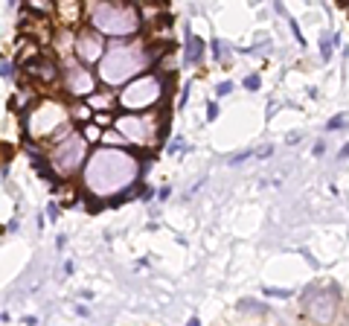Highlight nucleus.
Here are the masks:
<instances>
[{
	"label": "nucleus",
	"mask_w": 349,
	"mask_h": 326,
	"mask_svg": "<svg viewBox=\"0 0 349 326\" xmlns=\"http://www.w3.org/2000/svg\"><path fill=\"white\" fill-rule=\"evenodd\" d=\"M149 169V157L134 146H93L82 172L79 187L82 195L105 201V207H116L134 195H143V175Z\"/></svg>",
	"instance_id": "obj_1"
},
{
	"label": "nucleus",
	"mask_w": 349,
	"mask_h": 326,
	"mask_svg": "<svg viewBox=\"0 0 349 326\" xmlns=\"http://www.w3.org/2000/svg\"><path fill=\"white\" fill-rule=\"evenodd\" d=\"M172 44H163V41H143V38H108V50L105 55L99 58V64L93 67L96 70V79L99 85L105 87H122L125 82H131L134 76L146 73L154 67V61L169 52Z\"/></svg>",
	"instance_id": "obj_2"
},
{
	"label": "nucleus",
	"mask_w": 349,
	"mask_h": 326,
	"mask_svg": "<svg viewBox=\"0 0 349 326\" xmlns=\"http://www.w3.org/2000/svg\"><path fill=\"white\" fill-rule=\"evenodd\" d=\"M20 128L26 140H35L44 149L64 140L76 128V122L70 120V102L52 93H41V99L20 114Z\"/></svg>",
	"instance_id": "obj_3"
},
{
	"label": "nucleus",
	"mask_w": 349,
	"mask_h": 326,
	"mask_svg": "<svg viewBox=\"0 0 349 326\" xmlns=\"http://www.w3.org/2000/svg\"><path fill=\"white\" fill-rule=\"evenodd\" d=\"M172 87H175V76H163L151 67V70L134 76L131 82H125L122 87H116V108L119 111H134V114L154 111L169 99Z\"/></svg>",
	"instance_id": "obj_4"
},
{
	"label": "nucleus",
	"mask_w": 349,
	"mask_h": 326,
	"mask_svg": "<svg viewBox=\"0 0 349 326\" xmlns=\"http://www.w3.org/2000/svg\"><path fill=\"white\" fill-rule=\"evenodd\" d=\"M87 23L105 38H134L143 32L140 6L134 0H93Z\"/></svg>",
	"instance_id": "obj_5"
},
{
	"label": "nucleus",
	"mask_w": 349,
	"mask_h": 326,
	"mask_svg": "<svg viewBox=\"0 0 349 326\" xmlns=\"http://www.w3.org/2000/svg\"><path fill=\"white\" fill-rule=\"evenodd\" d=\"M114 128L122 131V137L128 140V146L149 152L154 146H160L169 137V111L166 108H154V111H122L114 120Z\"/></svg>",
	"instance_id": "obj_6"
},
{
	"label": "nucleus",
	"mask_w": 349,
	"mask_h": 326,
	"mask_svg": "<svg viewBox=\"0 0 349 326\" xmlns=\"http://www.w3.org/2000/svg\"><path fill=\"white\" fill-rule=\"evenodd\" d=\"M90 154V143L82 137L79 128H73L64 140L47 146V166L55 178H76Z\"/></svg>",
	"instance_id": "obj_7"
},
{
	"label": "nucleus",
	"mask_w": 349,
	"mask_h": 326,
	"mask_svg": "<svg viewBox=\"0 0 349 326\" xmlns=\"http://www.w3.org/2000/svg\"><path fill=\"white\" fill-rule=\"evenodd\" d=\"M99 87V79H96V70L82 64L76 55L64 58L61 61V82H58V93L64 99H84L90 96L93 90Z\"/></svg>",
	"instance_id": "obj_8"
},
{
	"label": "nucleus",
	"mask_w": 349,
	"mask_h": 326,
	"mask_svg": "<svg viewBox=\"0 0 349 326\" xmlns=\"http://www.w3.org/2000/svg\"><path fill=\"white\" fill-rule=\"evenodd\" d=\"M20 73L32 85H38L41 93H52V90H58V82H61V61L50 50H44L41 55H35L32 61H26L20 67Z\"/></svg>",
	"instance_id": "obj_9"
},
{
	"label": "nucleus",
	"mask_w": 349,
	"mask_h": 326,
	"mask_svg": "<svg viewBox=\"0 0 349 326\" xmlns=\"http://www.w3.org/2000/svg\"><path fill=\"white\" fill-rule=\"evenodd\" d=\"M105 50H108V38H105L99 29H93L90 23H82V26L76 29V38H73V55H76L82 64L96 67L99 58L105 55Z\"/></svg>",
	"instance_id": "obj_10"
},
{
	"label": "nucleus",
	"mask_w": 349,
	"mask_h": 326,
	"mask_svg": "<svg viewBox=\"0 0 349 326\" xmlns=\"http://www.w3.org/2000/svg\"><path fill=\"white\" fill-rule=\"evenodd\" d=\"M55 9H52V20L58 26H67V29H79L82 26V17H84V6L82 0H52Z\"/></svg>",
	"instance_id": "obj_11"
},
{
	"label": "nucleus",
	"mask_w": 349,
	"mask_h": 326,
	"mask_svg": "<svg viewBox=\"0 0 349 326\" xmlns=\"http://www.w3.org/2000/svg\"><path fill=\"white\" fill-rule=\"evenodd\" d=\"M87 99V105L93 108V111H114L116 108V90L114 87H96L90 96H84Z\"/></svg>",
	"instance_id": "obj_12"
},
{
	"label": "nucleus",
	"mask_w": 349,
	"mask_h": 326,
	"mask_svg": "<svg viewBox=\"0 0 349 326\" xmlns=\"http://www.w3.org/2000/svg\"><path fill=\"white\" fill-rule=\"evenodd\" d=\"M183 47H186L183 61H186L189 67H192V64H201V58H204V52H207V44H204V41H201V38H198L189 26H186V44H183Z\"/></svg>",
	"instance_id": "obj_13"
},
{
	"label": "nucleus",
	"mask_w": 349,
	"mask_h": 326,
	"mask_svg": "<svg viewBox=\"0 0 349 326\" xmlns=\"http://www.w3.org/2000/svg\"><path fill=\"white\" fill-rule=\"evenodd\" d=\"M67 102H70V120L76 122V128L93 120V108L87 105V99H67Z\"/></svg>",
	"instance_id": "obj_14"
},
{
	"label": "nucleus",
	"mask_w": 349,
	"mask_h": 326,
	"mask_svg": "<svg viewBox=\"0 0 349 326\" xmlns=\"http://www.w3.org/2000/svg\"><path fill=\"white\" fill-rule=\"evenodd\" d=\"M79 131H82V137H84V140L90 143V149H93V146H99V143H102V131H105V128H102L99 122H93V120H90V122L79 125Z\"/></svg>",
	"instance_id": "obj_15"
},
{
	"label": "nucleus",
	"mask_w": 349,
	"mask_h": 326,
	"mask_svg": "<svg viewBox=\"0 0 349 326\" xmlns=\"http://www.w3.org/2000/svg\"><path fill=\"white\" fill-rule=\"evenodd\" d=\"M102 143H105V146H128V140L122 137V131H119V128H114V125L102 131Z\"/></svg>",
	"instance_id": "obj_16"
},
{
	"label": "nucleus",
	"mask_w": 349,
	"mask_h": 326,
	"mask_svg": "<svg viewBox=\"0 0 349 326\" xmlns=\"http://www.w3.org/2000/svg\"><path fill=\"white\" fill-rule=\"evenodd\" d=\"M332 50H335V32L320 38V58H323V61H332Z\"/></svg>",
	"instance_id": "obj_17"
},
{
	"label": "nucleus",
	"mask_w": 349,
	"mask_h": 326,
	"mask_svg": "<svg viewBox=\"0 0 349 326\" xmlns=\"http://www.w3.org/2000/svg\"><path fill=\"white\" fill-rule=\"evenodd\" d=\"M210 50H213V58H216V61H221V58L227 61V55H230V50L224 47L221 38H213V41H210Z\"/></svg>",
	"instance_id": "obj_18"
},
{
	"label": "nucleus",
	"mask_w": 349,
	"mask_h": 326,
	"mask_svg": "<svg viewBox=\"0 0 349 326\" xmlns=\"http://www.w3.org/2000/svg\"><path fill=\"white\" fill-rule=\"evenodd\" d=\"M116 120V111H93V122H99L102 128H111Z\"/></svg>",
	"instance_id": "obj_19"
},
{
	"label": "nucleus",
	"mask_w": 349,
	"mask_h": 326,
	"mask_svg": "<svg viewBox=\"0 0 349 326\" xmlns=\"http://www.w3.org/2000/svg\"><path fill=\"white\" fill-rule=\"evenodd\" d=\"M259 87H262V76H259V73L245 76V90H259Z\"/></svg>",
	"instance_id": "obj_20"
},
{
	"label": "nucleus",
	"mask_w": 349,
	"mask_h": 326,
	"mask_svg": "<svg viewBox=\"0 0 349 326\" xmlns=\"http://www.w3.org/2000/svg\"><path fill=\"white\" fill-rule=\"evenodd\" d=\"M15 67H17L15 61H9V58H0V76H3V79L15 76Z\"/></svg>",
	"instance_id": "obj_21"
},
{
	"label": "nucleus",
	"mask_w": 349,
	"mask_h": 326,
	"mask_svg": "<svg viewBox=\"0 0 349 326\" xmlns=\"http://www.w3.org/2000/svg\"><path fill=\"white\" fill-rule=\"evenodd\" d=\"M288 26H291V32H294V38H297V44H300V47H306V38H303V32H300V23H297L294 17H288Z\"/></svg>",
	"instance_id": "obj_22"
},
{
	"label": "nucleus",
	"mask_w": 349,
	"mask_h": 326,
	"mask_svg": "<svg viewBox=\"0 0 349 326\" xmlns=\"http://www.w3.org/2000/svg\"><path fill=\"white\" fill-rule=\"evenodd\" d=\"M347 125V117H332L329 122H326V131H338V128H344Z\"/></svg>",
	"instance_id": "obj_23"
},
{
	"label": "nucleus",
	"mask_w": 349,
	"mask_h": 326,
	"mask_svg": "<svg viewBox=\"0 0 349 326\" xmlns=\"http://www.w3.org/2000/svg\"><path fill=\"white\" fill-rule=\"evenodd\" d=\"M58 216H61V207H58L55 201H50V204H47V219H50V222H58Z\"/></svg>",
	"instance_id": "obj_24"
},
{
	"label": "nucleus",
	"mask_w": 349,
	"mask_h": 326,
	"mask_svg": "<svg viewBox=\"0 0 349 326\" xmlns=\"http://www.w3.org/2000/svg\"><path fill=\"white\" fill-rule=\"evenodd\" d=\"M230 93H233V82H221V85L216 87V96H218V99H221V96H230Z\"/></svg>",
	"instance_id": "obj_25"
},
{
	"label": "nucleus",
	"mask_w": 349,
	"mask_h": 326,
	"mask_svg": "<svg viewBox=\"0 0 349 326\" xmlns=\"http://www.w3.org/2000/svg\"><path fill=\"white\" fill-rule=\"evenodd\" d=\"M239 309H242V312H265L259 303H250V300H242V303H239Z\"/></svg>",
	"instance_id": "obj_26"
},
{
	"label": "nucleus",
	"mask_w": 349,
	"mask_h": 326,
	"mask_svg": "<svg viewBox=\"0 0 349 326\" xmlns=\"http://www.w3.org/2000/svg\"><path fill=\"white\" fill-rule=\"evenodd\" d=\"M207 120H210V122L218 120V102H210V105H207Z\"/></svg>",
	"instance_id": "obj_27"
},
{
	"label": "nucleus",
	"mask_w": 349,
	"mask_h": 326,
	"mask_svg": "<svg viewBox=\"0 0 349 326\" xmlns=\"http://www.w3.org/2000/svg\"><path fill=\"white\" fill-rule=\"evenodd\" d=\"M265 294L268 297H291V292H285V289H268V286H265Z\"/></svg>",
	"instance_id": "obj_28"
},
{
	"label": "nucleus",
	"mask_w": 349,
	"mask_h": 326,
	"mask_svg": "<svg viewBox=\"0 0 349 326\" xmlns=\"http://www.w3.org/2000/svg\"><path fill=\"white\" fill-rule=\"evenodd\" d=\"M166 152H169V154H175V152H183V140H172V143L166 146Z\"/></svg>",
	"instance_id": "obj_29"
},
{
	"label": "nucleus",
	"mask_w": 349,
	"mask_h": 326,
	"mask_svg": "<svg viewBox=\"0 0 349 326\" xmlns=\"http://www.w3.org/2000/svg\"><path fill=\"white\" fill-rule=\"evenodd\" d=\"M253 154H256V152H242V154H236L230 163H233V166H236V163H245V160H248V157H253Z\"/></svg>",
	"instance_id": "obj_30"
},
{
	"label": "nucleus",
	"mask_w": 349,
	"mask_h": 326,
	"mask_svg": "<svg viewBox=\"0 0 349 326\" xmlns=\"http://www.w3.org/2000/svg\"><path fill=\"white\" fill-rule=\"evenodd\" d=\"M186 99H189V85H186V87L181 90V99H178V108H183V105H186Z\"/></svg>",
	"instance_id": "obj_31"
},
{
	"label": "nucleus",
	"mask_w": 349,
	"mask_h": 326,
	"mask_svg": "<svg viewBox=\"0 0 349 326\" xmlns=\"http://www.w3.org/2000/svg\"><path fill=\"white\" fill-rule=\"evenodd\" d=\"M274 154V146H262L259 152H256V157H271Z\"/></svg>",
	"instance_id": "obj_32"
},
{
	"label": "nucleus",
	"mask_w": 349,
	"mask_h": 326,
	"mask_svg": "<svg viewBox=\"0 0 349 326\" xmlns=\"http://www.w3.org/2000/svg\"><path fill=\"white\" fill-rule=\"evenodd\" d=\"M323 152H326V143H317V146H315V154H317V157H320V154H323Z\"/></svg>",
	"instance_id": "obj_33"
},
{
	"label": "nucleus",
	"mask_w": 349,
	"mask_h": 326,
	"mask_svg": "<svg viewBox=\"0 0 349 326\" xmlns=\"http://www.w3.org/2000/svg\"><path fill=\"white\" fill-rule=\"evenodd\" d=\"M274 9H277L280 15H285V6H283V0H274Z\"/></svg>",
	"instance_id": "obj_34"
},
{
	"label": "nucleus",
	"mask_w": 349,
	"mask_h": 326,
	"mask_svg": "<svg viewBox=\"0 0 349 326\" xmlns=\"http://www.w3.org/2000/svg\"><path fill=\"white\" fill-rule=\"evenodd\" d=\"M20 324H26V326H32V324H38V318H32V315H26V318H23V321H20Z\"/></svg>",
	"instance_id": "obj_35"
},
{
	"label": "nucleus",
	"mask_w": 349,
	"mask_h": 326,
	"mask_svg": "<svg viewBox=\"0 0 349 326\" xmlns=\"http://www.w3.org/2000/svg\"><path fill=\"white\" fill-rule=\"evenodd\" d=\"M338 157H349V143L344 146V149H341V154H338Z\"/></svg>",
	"instance_id": "obj_36"
}]
</instances>
